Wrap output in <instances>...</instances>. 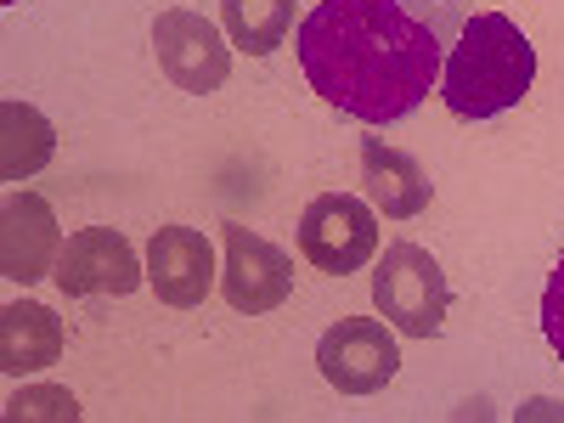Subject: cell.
Instances as JSON below:
<instances>
[{"mask_svg": "<svg viewBox=\"0 0 564 423\" xmlns=\"http://www.w3.org/2000/svg\"><path fill=\"white\" fill-rule=\"evenodd\" d=\"M457 29L452 0H316L294 29V52L327 108L401 124L441 85Z\"/></svg>", "mask_w": 564, "mask_h": 423, "instance_id": "6da1fadb", "label": "cell"}, {"mask_svg": "<svg viewBox=\"0 0 564 423\" xmlns=\"http://www.w3.org/2000/svg\"><path fill=\"white\" fill-rule=\"evenodd\" d=\"M536 85V45L508 12H475L463 18L446 68H441V97L452 119L486 124L508 108H520Z\"/></svg>", "mask_w": 564, "mask_h": 423, "instance_id": "7a4b0ae2", "label": "cell"}, {"mask_svg": "<svg viewBox=\"0 0 564 423\" xmlns=\"http://www.w3.org/2000/svg\"><path fill=\"white\" fill-rule=\"evenodd\" d=\"M372 305L379 316L406 339H435L446 327V305H452V282L441 271V260L423 243H390L379 271H372Z\"/></svg>", "mask_w": 564, "mask_h": 423, "instance_id": "3957f363", "label": "cell"}, {"mask_svg": "<svg viewBox=\"0 0 564 423\" xmlns=\"http://www.w3.org/2000/svg\"><path fill=\"white\" fill-rule=\"evenodd\" d=\"M300 254L322 276H350L379 254V209L350 193H322L300 215Z\"/></svg>", "mask_w": 564, "mask_h": 423, "instance_id": "277c9868", "label": "cell"}, {"mask_svg": "<svg viewBox=\"0 0 564 423\" xmlns=\"http://www.w3.org/2000/svg\"><path fill=\"white\" fill-rule=\"evenodd\" d=\"M153 57H159V74L175 90H186V97H209V90H220L226 74H231V40L204 12L170 7L153 23Z\"/></svg>", "mask_w": 564, "mask_h": 423, "instance_id": "5b68a950", "label": "cell"}, {"mask_svg": "<svg viewBox=\"0 0 564 423\" xmlns=\"http://www.w3.org/2000/svg\"><path fill=\"white\" fill-rule=\"evenodd\" d=\"M316 372L339 395H379L401 372L395 334L384 322H372V316H339L316 339Z\"/></svg>", "mask_w": 564, "mask_h": 423, "instance_id": "8992f818", "label": "cell"}, {"mask_svg": "<svg viewBox=\"0 0 564 423\" xmlns=\"http://www.w3.org/2000/svg\"><path fill=\"white\" fill-rule=\"evenodd\" d=\"M57 289L68 300H124L148 282V265H141L135 243L113 226H85L63 243L57 254Z\"/></svg>", "mask_w": 564, "mask_h": 423, "instance_id": "52a82bcc", "label": "cell"}, {"mask_svg": "<svg viewBox=\"0 0 564 423\" xmlns=\"http://www.w3.org/2000/svg\"><path fill=\"white\" fill-rule=\"evenodd\" d=\"M220 294L231 311L265 316L294 294V260L271 238H260V231L226 220L220 226Z\"/></svg>", "mask_w": 564, "mask_h": 423, "instance_id": "ba28073f", "label": "cell"}, {"mask_svg": "<svg viewBox=\"0 0 564 423\" xmlns=\"http://www.w3.org/2000/svg\"><path fill=\"white\" fill-rule=\"evenodd\" d=\"M63 243V226L40 193H7V204H0V276L34 289L45 271H57Z\"/></svg>", "mask_w": 564, "mask_h": 423, "instance_id": "9c48e42d", "label": "cell"}, {"mask_svg": "<svg viewBox=\"0 0 564 423\" xmlns=\"http://www.w3.org/2000/svg\"><path fill=\"white\" fill-rule=\"evenodd\" d=\"M215 243L204 238L198 226H159L148 243V282L153 294L175 311H193L209 300L215 289Z\"/></svg>", "mask_w": 564, "mask_h": 423, "instance_id": "30bf717a", "label": "cell"}, {"mask_svg": "<svg viewBox=\"0 0 564 423\" xmlns=\"http://www.w3.org/2000/svg\"><path fill=\"white\" fill-rule=\"evenodd\" d=\"M361 193H367V204L379 209V215L412 220V215L430 209L435 186H430V170H423L412 153L384 148L379 135H367V141H361Z\"/></svg>", "mask_w": 564, "mask_h": 423, "instance_id": "8fae6325", "label": "cell"}, {"mask_svg": "<svg viewBox=\"0 0 564 423\" xmlns=\"http://www.w3.org/2000/svg\"><path fill=\"white\" fill-rule=\"evenodd\" d=\"M57 356H63V322H57L52 305L12 300L0 311V372H7V379L45 372Z\"/></svg>", "mask_w": 564, "mask_h": 423, "instance_id": "7c38bea8", "label": "cell"}, {"mask_svg": "<svg viewBox=\"0 0 564 423\" xmlns=\"http://www.w3.org/2000/svg\"><path fill=\"white\" fill-rule=\"evenodd\" d=\"M57 153V130L40 108L29 102H0V175L7 181H29L52 164Z\"/></svg>", "mask_w": 564, "mask_h": 423, "instance_id": "4fadbf2b", "label": "cell"}, {"mask_svg": "<svg viewBox=\"0 0 564 423\" xmlns=\"http://www.w3.org/2000/svg\"><path fill=\"white\" fill-rule=\"evenodd\" d=\"M226 40L249 57H271L294 29V0H220Z\"/></svg>", "mask_w": 564, "mask_h": 423, "instance_id": "5bb4252c", "label": "cell"}, {"mask_svg": "<svg viewBox=\"0 0 564 423\" xmlns=\"http://www.w3.org/2000/svg\"><path fill=\"white\" fill-rule=\"evenodd\" d=\"M40 417L74 423V417H79V401H74L63 384H23V390L7 401V423H40Z\"/></svg>", "mask_w": 564, "mask_h": 423, "instance_id": "9a60e30c", "label": "cell"}, {"mask_svg": "<svg viewBox=\"0 0 564 423\" xmlns=\"http://www.w3.org/2000/svg\"><path fill=\"white\" fill-rule=\"evenodd\" d=\"M542 334H547V345H553V356L564 367V260L553 265L547 289H542Z\"/></svg>", "mask_w": 564, "mask_h": 423, "instance_id": "2e32d148", "label": "cell"}]
</instances>
